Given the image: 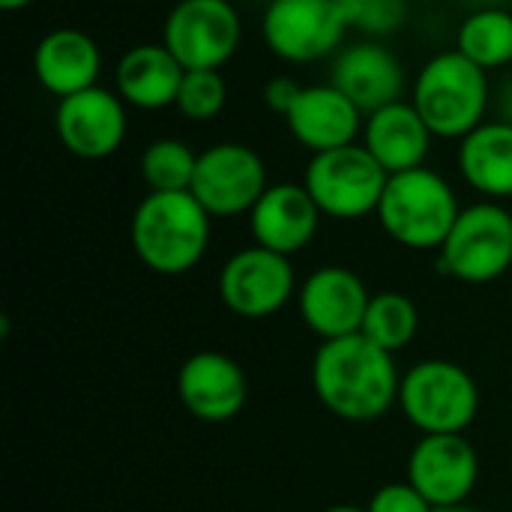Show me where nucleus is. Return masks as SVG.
Listing matches in <instances>:
<instances>
[{"mask_svg": "<svg viewBox=\"0 0 512 512\" xmlns=\"http://www.w3.org/2000/svg\"><path fill=\"white\" fill-rule=\"evenodd\" d=\"M492 102H495V111H498L495 120H504V123L512 126V75L504 78V84L498 87V93H492Z\"/></svg>", "mask_w": 512, "mask_h": 512, "instance_id": "c756f323", "label": "nucleus"}, {"mask_svg": "<svg viewBox=\"0 0 512 512\" xmlns=\"http://www.w3.org/2000/svg\"><path fill=\"white\" fill-rule=\"evenodd\" d=\"M177 396L195 420L228 423L246 408V372L222 351H198L177 372Z\"/></svg>", "mask_w": 512, "mask_h": 512, "instance_id": "2eb2a0df", "label": "nucleus"}, {"mask_svg": "<svg viewBox=\"0 0 512 512\" xmlns=\"http://www.w3.org/2000/svg\"><path fill=\"white\" fill-rule=\"evenodd\" d=\"M480 480V456L465 435H423L408 456V483L438 510L471 498Z\"/></svg>", "mask_w": 512, "mask_h": 512, "instance_id": "ddd939ff", "label": "nucleus"}, {"mask_svg": "<svg viewBox=\"0 0 512 512\" xmlns=\"http://www.w3.org/2000/svg\"><path fill=\"white\" fill-rule=\"evenodd\" d=\"M399 408L423 435H465L480 414V387L453 360H423L402 378Z\"/></svg>", "mask_w": 512, "mask_h": 512, "instance_id": "39448f33", "label": "nucleus"}, {"mask_svg": "<svg viewBox=\"0 0 512 512\" xmlns=\"http://www.w3.org/2000/svg\"><path fill=\"white\" fill-rule=\"evenodd\" d=\"M102 72V51L96 39L75 27H57L36 42L33 75L45 93L66 99L96 87Z\"/></svg>", "mask_w": 512, "mask_h": 512, "instance_id": "6ab92c4d", "label": "nucleus"}, {"mask_svg": "<svg viewBox=\"0 0 512 512\" xmlns=\"http://www.w3.org/2000/svg\"><path fill=\"white\" fill-rule=\"evenodd\" d=\"M411 105L435 138L462 141L486 123V111L492 105L489 75L456 48L441 51L417 72Z\"/></svg>", "mask_w": 512, "mask_h": 512, "instance_id": "7ed1b4c3", "label": "nucleus"}, {"mask_svg": "<svg viewBox=\"0 0 512 512\" xmlns=\"http://www.w3.org/2000/svg\"><path fill=\"white\" fill-rule=\"evenodd\" d=\"M213 216L192 192H147L129 222L138 261L159 276H183L210 246Z\"/></svg>", "mask_w": 512, "mask_h": 512, "instance_id": "f03ea898", "label": "nucleus"}, {"mask_svg": "<svg viewBox=\"0 0 512 512\" xmlns=\"http://www.w3.org/2000/svg\"><path fill=\"white\" fill-rule=\"evenodd\" d=\"M366 512H435V507L405 480V483H387L381 486Z\"/></svg>", "mask_w": 512, "mask_h": 512, "instance_id": "cd10ccee", "label": "nucleus"}, {"mask_svg": "<svg viewBox=\"0 0 512 512\" xmlns=\"http://www.w3.org/2000/svg\"><path fill=\"white\" fill-rule=\"evenodd\" d=\"M267 186L264 159L240 141H222L198 153L192 195L213 219L252 213Z\"/></svg>", "mask_w": 512, "mask_h": 512, "instance_id": "1a4fd4ad", "label": "nucleus"}, {"mask_svg": "<svg viewBox=\"0 0 512 512\" xmlns=\"http://www.w3.org/2000/svg\"><path fill=\"white\" fill-rule=\"evenodd\" d=\"M297 279L288 255L270 252L264 246H249L234 252L219 273V297L240 318H270L288 306Z\"/></svg>", "mask_w": 512, "mask_h": 512, "instance_id": "9b49d317", "label": "nucleus"}, {"mask_svg": "<svg viewBox=\"0 0 512 512\" xmlns=\"http://www.w3.org/2000/svg\"><path fill=\"white\" fill-rule=\"evenodd\" d=\"M285 123L294 141L315 156L357 144L366 114L336 84H306L285 114Z\"/></svg>", "mask_w": 512, "mask_h": 512, "instance_id": "dca6fc26", "label": "nucleus"}, {"mask_svg": "<svg viewBox=\"0 0 512 512\" xmlns=\"http://www.w3.org/2000/svg\"><path fill=\"white\" fill-rule=\"evenodd\" d=\"M324 512H366V507H354V504H336V507H330V510Z\"/></svg>", "mask_w": 512, "mask_h": 512, "instance_id": "473e14b6", "label": "nucleus"}, {"mask_svg": "<svg viewBox=\"0 0 512 512\" xmlns=\"http://www.w3.org/2000/svg\"><path fill=\"white\" fill-rule=\"evenodd\" d=\"M462 180L489 201L512 198V126L486 120L459 141Z\"/></svg>", "mask_w": 512, "mask_h": 512, "instance_id": "4be33fe9", "label": "nucleus"}, {"mask_svg": "<svg viewBox=\"0 0 512 512\" xmlns=\"http://www.w3.org/2000/svg\"><path fill=\"white\" fill-rule=\"evenodd\" d=\"M300 90H303V84H297V81H294V78H288V75L270 78V81H267V87H264V105H267L270 111H276V114H282V117H285V114L294 108V102H297Z\"/></svg>", "mask_w": 512, "mask_h": 512, "instance_id": "c85d7f7f", "label": "nucleus"}, {"mask_svg": "<svg viewBox=\"0 0 512 512\" xmlns=\"http://www.w3.org/2000/svg\"><path fill=\"white\" fill-rule=\"evenodd\" d=\"M393 357L363 333L321 342L312 360V387L321 405L345 423L381 420L399 405L402 378Z\"/></svg>", "mask_w": 512, "mask_h": 512, "instance_id": "f257e3e1", "label": "nucleus"}, {"mask_svg": "<svg viewBox=\"0 0 512 512\" xmlns=\"http://www.w3.org/2000/svg\"><path fill=\"white\" fill-rule=\"evenodd\" d=\"M441 270L468 285H489L512 267V213L498 201L462 207L438 249Z\"/></svg>", "mask_w": 512, "mask_h": 512, "instance_id": "0eeeda50", "label": "nucleus"}, {"mask_svg": "<svg viewBox=\"0 0 512 512\" xmlns=\"http://www.w3.org/2000/svg\"><path fill=\"white\" fill-rule=\"evenodd\" d=\"M183 75L186 69L162 42H147L132 45L117 60L114 84L126 105L141 111H159L177 102Z\"/></svg>", "mask_w": 512, "mask_h": 512, "instance_id": "412c9836", "label": "nucleus"}, {"mask_svg": "<svg viewBox=\"0 0 512 512\" xmlns=\"http://www.w3.org/2000/svg\"><path fill=\"white\" fill-rule=\"evenodd\" d=\"M390 174L357 141L339 150L315 153L306 165L303 186L318 210L330 219H363L378 213Z\"/></svg>", "mask_w": 512, "mask_h": 512, "instance_id": "423d86ee", "label": "nucleus"}, {"mask_svg": "<svg viewBox=\"0 0 512 512\" xmlns=\"http://www.w3.org/2000/svg\"><path fill=\"white\" fill-rule=\"evenodd\" d=\"M348 27H357L369 36H390L408 18L405 0H336Z\"/></svg>", "mask_w": 512, "mask_h": 512, "instance_id": "bb28decb", "label": "nucleus"}, {"mask_svg": "<svg viewBox=\"0 0 512 512\" xmlns=\"http://www.w3.org/2000/svg\"><path fill=\"white\" fill-rule=\"evenodd\" d=\"M240 39L243 24L231 0H180L162 24V45L183 69H222Z\"/></svg>", "mask_w": 512, "mask_h": 512, "instance_id": "6e6552de", "label": "nucleus"}, {"mask_svg": "<svg viewBox=\"0 0 512 512\" xmlns=\"http://www.w3.org/2000/svg\"><path fill=\"white\" fill-rule=\"evenodd\" d=\"M261 30L279 60L315 63L339 48L348 21L336 0H270Z\"/></svg>", "mask_w": 512, "mask_h": 512, "instance_id": "9d476101", "label": "nucleus"}, {"mask_svg": "<svg viewBox=\"0 0 512 512\" xmlns=\"http://www.w3.org/2000/svg\"><path fill=\"white\" fill-rule=\"evenodd\" d=\"M417 330H420V312L408 294H402V291L372 294L366 321L360 330L369 342H375L387 354H399L402 348H408L414 342Z\"/></svg>", "mask_w": 512, "mask_h": 512, "instance_id": "b1692460", "label": "nucleus"}, {"mask_svg": "<svg viewBox=\"0 0 512 512\" xmlns=\"http://www.w3.org/2000/svg\"><path fill=\"white\" fill-rule=\"evenodd\" d=\"M432 138V129L405 99L366 114L363 123V147L387 174L423 168L432 150Z\"/></svg>", "mask_w": 512, "mask_h": 512, "instance_id": "aec40b11", "label": "nucleus"}, {"mask_svg": "<svg viewBox=\"0 0 512 512\" xmlns=\"http://www.w3.org/2000/svg\"><path fill=\"white\" fill-rule=\"evenodd\" d=\"M321 216L324 213L318 210L303 183H276L267 186V192L252 207L249 228L255 246L291 258L315 240Z\"/></svg>", "mask_w": 512, "mask_h": 512, "instance_id": "f3484780", "label": "nucleus"}, {"mask_svg": "<svg viewBox=\"0 0 512 512\" xmlns=\"http://www.w3.org/2000/svg\"><path fill=\"white\" fill-rule=\"evenodd\" d=\"M456 51L480 69H504L512 63V12L510 9H471L459 24Z\"/></svg>", "mask_w": 512, "mask_h": 512, "instance_id": "5701e85b", "label": "nucleus"}, {"mask_svg": "<svg viewBox=\"0 0 512 512\" xmlns=\"http://www.w3.org/2000/svg\"><path fill=\"white\" fill-rule=\"evenodd\" d=\"M435 512H480V510H474V507H468V504H456V507H438Z\"/></svg>", "mask_w": 512, "mask_h": 512, "instance_id": "72a5a7b5", "label": "nucleus"}, {"mask_svg": "<svg viewBox=\"0 0 512 512\" xmlns=\"http://www.w3.org/2000/svg\"><path fill=\"white\" fill-rule=\"evenodd\" d=\"M198 153L180 138H156L141 153V177L150 192H192Z\"/></svg>", "mask_w": 512, "mask_h": 512, "instance_id": "393cba45", "label": "nucleus"}, {"mask_svg": "<svg viewBox=\"0 0 512 512\" xmlns=\"http://www.w3.org/2000/svg\"><path fill=\"white\" fill-rule=\"evenodd\" d=\"M228 102V84L219 69H186L174 108L195 123L216 120Z\"/></svg>", "mask_w": 512, "mask_h": 512, "instance_id": "a878e982", "label": "nucleus"}, {"mask_svg": "<svg viewBox=\"0 0 512 512\" xmlns=\"http://www.w3.org/2000/svg\"><path fill=\"white\" fill-rule=\"evenodd\" d=\"M462 207L453 186L432 168L390 174L378 204V222L390 240L405 249H441Z\"/></svg>", "mask_w": 512, "mask_h": 512, "instance_id": "20e7f679", "label": "nucleus"}, {"mask_svg": "<svg viewBox=\"0 0 512 512\" xmlns=\"http://www.w3.org/2000/svg\"><path fill=\"white\" fill-rule=\"evenodd\" d=\"M30 3H36V0H0V9L3 12H18V9H27Z\"/></svg>", "mask_w": 512, "mask_h": 512, "instance_id": "2f4dec72", "label": "nucleus"}, {"mask_svg": "<svg viewBox=\"0 0 512 512\" xmlns=\"http://www.w3.org/2000/svg\"><path fill=\"white\" fill-rule=\"evenodd\" d=\"M471 9H507L510 0H465Z\"/></svg>", "mask_w": 512, "mask_h": 512, "instance_id": "7c9ffc66", "label": "nucleus"}, {"mask_svg": "<svg viewBox=\"0 0 512 512\" xmlns=\"http://www.w3.org/2000/svg\"><path fill=\"white\" fill-rule=\"evenodd\" d=\"M372 294L363 279L348 267H318L297 294L303 324L321 336V342L345 339L363 330Z\"/></svg>", "mask_w": 512, "mask_h": 512, "instance_id": "4468645a", "label": "nucleus"}, {"mask_svg": "<svg viewBox=\"0 0 512 512\" xmlns=\"http://www.w3.org/2000/svg\"><path fill=\"white\" fill-rule=\"evenodd\" d=\"M330 84H336L363 114H372L402 99L405 69L387 45L366 39L357 45H345L333 57Z\"/></svg>", "mask_w": 512, "mask_h": 512, "instance_id": "a211bd4d", "label": "nucleus"}, {"mask_svg": "<svg viewBox=\"0 0 512 512\" xmlns=\"http://www.w3.org/2000/svg\"><path fill=\"white\" fill-rule=\"evenodd\" d=\"M126 129V102L120 99V93H111L99 84L60 99L54 111V132L60 144L72 156L87 162L117 153L126 141Z\"/></svg>", "mask_w": 512, "mask_h": 512, "instance_id": "f8f14e48", "label": "nucleus"}]
</instances>
